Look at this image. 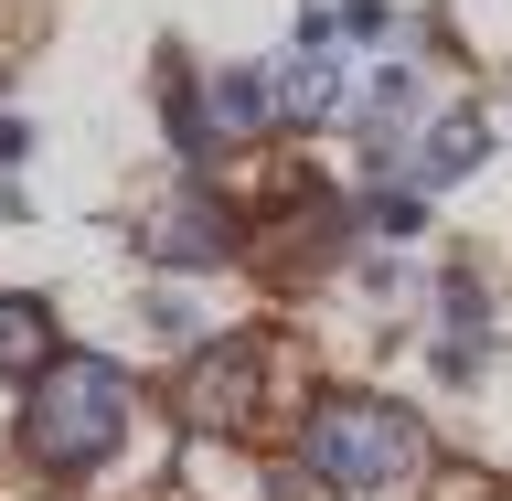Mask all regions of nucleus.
<instances>
[{
	"instance_id": "nucleus-1",
	"label": "nucleus",
	"mask_w": 512,
	"mask_h": 501,
	"mask_svg": "<svg viewBox=\"0 0 512 501\" xmlns=\"http://www.w3.org/2000/svg\"><path fill=\"white\" fill-rule=\"evenodd\" d=\"M128 438V374L96 352H43L32 363V406H22V459L54 480L107 470V448Z\"/></svg>"
},
{
	"instance_id": "nucleus-2",
	"label": "nucleus",
	"mask_w": 512,
	"mask_h": 501,
	"mask_svg": "<svg viewBox=\"0 0 512 501\" xmlns=\"http://www.w3.org/2000/svg\"><path fill=\"white\" fill-rule=\"evenodd\" d=\"M299 459H310L320 491L384 501V491H406V480L427 470V438H416V416L384 406V395H320L310 427H299Z\"/></svg>"
},
{
	"instance_id": "nucleus-3",
	"label": "nucleus",
	"mask_w": 512,
	"mask_h": 501,
	"mask_svg": "<svg viewBox=\"0 0 512 501\" xmlns=\"http://www.w3.org/2000/svg\"><path fill=\"white\" fill-rule=\"evenodd\" d=\"M267 96H278L288 128H320L331 107H342V22H331V11L299 22V43H288V64L267 75Z\"/></svg>"
},
{
	"instance_id": "nucleus-4",
	"label": "nucleus",
	"mask_w": 512,
	"mask_h": 501,
	"mask_svg": "<svg viewBox=\"0 0 512 501\" xmlns=\"http://www.w3.org/2000/svg\"><path fill=\"white\" fill-rule=\"evenodd\" d=\"M256 384H267V342H214L203 363H192V384H182V416L192 427H246Z\"/></svg>"
},
{
	"instance_id": "nucleus-5",
	"label": "nucleus",
	"mask_w": 512,
	"mask_h": 501,
	"mask_svg": "<svg viewBox=\"0 0 512 501\" xmlns=\"http://www.w3.org/2000/svg\"><path fill=\"white\" fill-rule=\"evenodd\" d=\"M139 246H150L160 267H214V256L235 246V214H224L214 192H171V203L139 224Z\"/></svg>"
},
{
	"instance_id": "nucleus-6",
	"label": "nucleus",
	"mask_w": 512,
	"mask_h": 501,
	"mask_svg": "<svg viewBox=\"0 0 512 501\" xmlns=\"http://www.w3.org/2000/svg\"><path fill=\"white\" fill-rule=\"evenodd\" d=\"M480 150H491L480 107H448V118H427V139L406 150V171L416 182H459V171H480Z\"/></svg>"
},
{
	"instance_id": "nucleus-7",
	"label": "nucleus",
	"mask_w": 512,
	"mask_h": 501,
	"mask_svg": "<svg viewBox=\"0 0 512 501\" xmlns=\"http://www.w3.org/2000/svg\"><path fill=\"white\" fill-rule=\"evenodd\" d=\"M416 107H427V86H416V64H384L374 86H363V139H374V150H395Z\"/></svg>"
},
{
	"instance_id": "nucleus-8",
	"label": "nucleus",
	"mask_w": 512,
	"mask_h": 501,
	"mask_svg": "<svg viewBox=\"0 0 512 501\" xmlns=\"http://www.w3.org/2000/svg\"><path fill=\"white\" fill-rule=\"evenodd\" d=\"M267 75H214V96H203V118H214V139H256L267 128Z\"/></svg>"
},
{
	"instance_id": "nucleus-9",
	"label": "nucleus",
	"mask_w": 512,
	"mask_h": 501,
	"mask_svg": "<svg viewBox=\"0 0 512 501\" xmlns=\"http://www.w3.org/2000/svg\"><path fill=\"white\" fill-rule=\"evenodd\" d=\"M54 352V320H43V299H11L0 288V374H32Z\"/></svg>"
},
{
	"instance_id": "nucleus-10",
	"label": "nucleus",
	"mask_w": 512,
	"mask_h": 501,
	"mask_svg": "<svg viewBox=\"0 0 512 501\" xmlns=\"http://www.w3.org/2000/svg\"><path fill=\"white\" fill-rule=\"evenodd\" d=\"M363 224H374V235H416L427 214H416V192H374V203H363Z\"/></svg>"
},
{
	"instance_id": "nucleus-11",
	"label": "nucleus",
	"mask_w": 512,
	"mask_h": 501,
	"mask_svg": "<svg viewBox=\"0 0 512 501\" xmlns=\"http://www.w3.org/2000/svg\"><path fill=\"white\" fill-rule=\"evenodd\" d=\"M22 150H32V128H22V118H0V160H22Z\"/></svg>"
}]
</instances>
